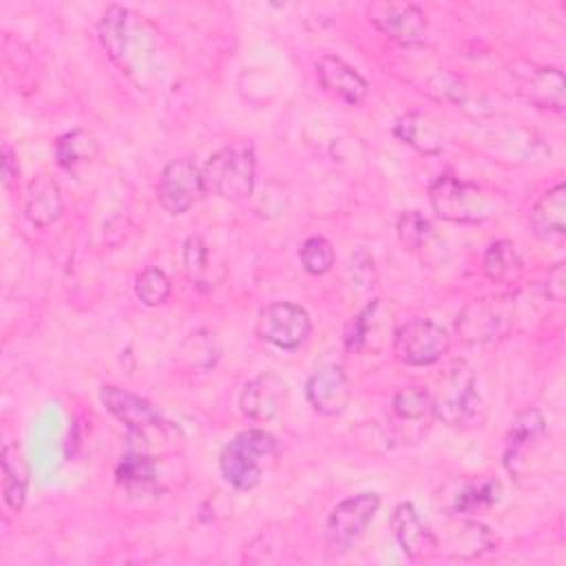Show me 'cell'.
Masks as SVG:
<instances>
[{"label": "cell", "instance_id": "cell-1", "mask_svg": "<svg viewBox=\"0 0 566 566\" xmlns=\"http://www.w3.org/2000/svg\"><path fill=\"white\" fill-rule=\"evenodd\" d=\"M97 35L108 57L137 84L146 86L153 75L157 42L155 31L135 11L111 4L99 24Z\"/></svg>", "mask_w": 566, "mask_h": 566}, {"label": "cell", "instance_id": "cell-2", "mask_svg": "<svg viewBox=\"0 0 566 566\" xmlns=\"http://www.w3.org/2000/svg\"><path fill=\"white\" fill-rule=\"evenodd\" d=\"M276 438L263 429H245L223 444L219 453V469L223 480L239 489L250 491L261 484L265 467L276 458Z\"/></svg>", "mask_w": 566, "mask_h": 566}, {"label": "cell", "instance_id": "cell-3", "mask_svg": "<svg viewBox=\"0 0 566 566\" xmlns=\"http://www.w3.org/2000/svg\"><path fill=\"white\" fill-rule=\"evenodd\" d=\"M206 192L228 201L252 195L256 181V155L250 142H232L208 157L201 168Z\"/></svg>", "mask_w": 566, "mask_h": 566}, {"label": "cell", "instance_id": "cell-4", "mask_svg": "<svg viewBox=\"0 0 566 566\" xmlns=\"http://www.w3.org/2000/svg\"><path fill=\"white\" fill-rule=\"evenodd\" d=\"M429 201L433 212L451 223H482L495 214V203L482 188L453 175L433 179Z\"/></svg>", "mask_w": 566, "mask_h": 566}, {"label": "cell", "instance_id": "cell-5", "mask_svg": "<svg viewBox=\"0 0 566 566\" xmlns=\"http://www.w3.org/2000/svg\"><path fill=\"white\" fill-rule=\"evenodd\" d=\"M433 398V416L447 427H471L482 420V398L475 387V376L464 363H453L440 380Z\"/></svg>", "mask_w": 566, "mask_h": 566}, {"label": "cell", "instance_id": "cell-6", "mask_svg": "<svg viewBox=\"0 0 566 566\" xmlns=\"http://www.w3.org/2000/svg\"><path fill=\"white\" fill-rule=\"evenodd\" d=\"M449 352L447 329L431 318H411L396 329L394 356L409 367H427Z\"/></svg>", "mask_w": 566, "mask_h": 566}, {"label": "cell", "instance_id": "cell-7", "mask_svg": "<svg viewBox=\"0 0 566 566\" xmlns=\"http://www.w3.org/2000/svg\"><path fill=\"white\" fill-rule=\"evenodd\" d=\"M378 509H380V495L374 491L356 493V495L340 500L332 509L327 524H325L327 544L334 551L352 548L367 533Z\"/></svg>", "mask_w": 566, "mask_h": 566}, {"label": "cell", "instance_id": "cell-8", "mask_svg": "<svg viewBox=\"0 0 566 566\" xmlns=\"http://www.w3.org/2000/svg\"><path fill=\"white\" fill-rule=\"evenodd\" d=\"M256 329L263 340L279 349H298L312 334L310 314L292 301H274L261 307Z\"/></svg>", "mask_w": 566, "mask_h": 566}, {"label": "cell", "instance_id": "cell-9", "mask_svg": "<svg viewBox=\"0 0 566 566\" xmlns=\"http://www.w3.org/2000/svg\"><path fill=\"white\" fill-rule=\"evenodd\" d=\"M511 82L526 102H531L537 108L564 111V95H566V80L559 69L553 66H537L528 62H513L509 66Z\"/></svg>", "mask_w": 566, "mask_h": 566}, {"label": "cell", "instance_id": "cell-10", "mask_svg": "<svg viewBox=\"0 0 566 566\" xmlns=\"http://www.w3.org/2000/svg\"><path fill=\"white\" fill-rule=\"evenodd\" d=\"M206 192L201 168L192 159H172L157 181V199L168 214L188 212Z\"/></svg>", "mask_w": 566, "mask_h": 566}, {"label": "cell", "instance_id": "cell-11", "mask_svg": "<svg viewBox=\"0 0 566 566\" xmlns=\"http://www.w3.org/2000/svg\"><path fill=\"white\" fill-rule=\"evenodd\" d=\"M367 15L382 35L398 44H416L427 33V15L411 2H374Z\"/></svg>", "mask_w": 566, "mask_h": 566}, {"label": "cell", "instance_id": "cell-12", "mask_svg": "<svg viewBox=\"0 0 566 566\" xmlns=\"http://www.w3.org/2000/svg\"><path fill=\"white\" fill-rule=\"evenodd\" d=\"M102 405L122 422L128 427L130 433H148L153 429H161L166 422L161 413L142 396L126 391L117 385H104L99 389Z\"/></svg>", "mask_w": 566, "mask_h": 566}, {"label": "cell", "instance_id": "cell-13", "mask_svg": "<svg viewBox=\"0 0 566 566\" xmlns=\"http://www.w3.org/2000/svg\"><path fill=\"white\" fill-rule=\"evenodd\" d=\"M287 398V385L274 371H263L245 382L239 407L241 413L254 422L274 420Z\"/></svg>", "mask_w": 566, "mask_h": 566}, {"label": "cell", "instance_id": "cell-14", "mask_svg": "<svg viewBox=\"0 0 566 566\" xmlns=\"http://www.w3.org/2000/svg\"><path fill=\"white\" fill-rule=\"evenodd\" d=\"M305 396L314 411L323 416H338L352 398V387L340 365H325L316 369L305 382Z\"/></svg>", "mask_w": 566, "mask_h": 566}, {"label": "cell", "instance_id": "cell-15", "mask_svg": "<svg viewBox=\"0 0 566 566\" xmlns=\"http://www.w3.org/2000/svg\"><path fill=\"white\" fill-rule=\"evenodd\" d=\"M316 80L329 95H334L336 99H340L349 106L363 104L369 93L367 80L338 55L318 57Z\"/></svg>", "mask_w": 566, "mask_h": 566}, {"label": "cell", "instance_id": "cell-16", "mask_svg": "<svg viewBox=\"0 0 566 566\" xmlns=\"http://www.w3.org/2000/svg\"><path fill=\"white\" fill-rule=\"evenodd\" d=\"M391 531L402 548V553L411 559H427L438 551V537L433 531L420 520L416 506L411 502H400L391 513Z\"/></svg>", "mask_w": 566, "mask_h": 566}, {"label": "cell", "instance_id": "cell-17", "mask_svg": "<svg viewBox=\"0 0 566 566\" xmlns=\"http://www.w3.org/2000/svg\"><path fill=\"white\" fill-rule=\"evenodd\" d=\"M546 433V420L539 409H526L517 413V418L511 422L506 442H504V467L511 475L520 473V464L524 462L531 447L537 444Z\"/></svg>", "mask_w": 566, "mask_h": 566}, {"label": "cell", "instance_id": "cell-18", "mask_svg": "<svg viewBox=\"0 0 566 566\" xmlns=\"http://www.w3.org/2000/svg\"><path fill=\"white\" fill-rule=\"evenodd\" d=\"M64 210L60 184L51 175H38L24 190V214L38 228L53 226Z\"/></svg>", "mask_w": 566, "mask_h": 566}, {"label": "cell", "instance_id": "cell-19", "mask_svg": "<svg viewBox=\"0 0 566 566\" xmlns=\"http://www.w3.org/2000/svg\"><path fill=\"white\" fill-rule=\"evenodd\" d=\"M528 223L533 232L544 239H559L566 234V186L564 181L548 188L531 210Z\"/></svg>", "mask_w": 566, "mask_h": 566}, {"label": "cell", "instance_id": "cell-20", "mask_svg": "<svg viewBox=\"0 0 566 566\" xmlns=\"http://www.w3.org/2000/svg\"><path fill=\"white\" fill-rule=\"evenodd\" d=\"M394 135L402 144L411 146L416 153L427 155V157L440 155L444 148L440 128L427 113H420V111H409V113L400 115L394 124Z\"/></svg>", "mask_w": 566, "mask_h": 566}, {"label": "cell", "instance_id": "cell-21", "mask_svg": "<svg viewBox=\"0 0 566 566\" xmlns=\"http://www.w3.org/2000/svg\"><path fill=\"white\" fill-rule=\"evenodd\" d=\"M2 462V491L4 502L11 511H22L27 502V486H29V469L27 460L15 442H7L0 453Z\"/></svg>", "mask_w": 566, "mask_h": 566}, {"label": "cell", "instance_id": "cell-22", "mask_svg": "<svg viewBox=\"0 0 566 566\" xmlns=\"http://www.w3.org/2000/svg\"><path fill=\"white\" fill-rule=\"evenodd\" d=\"M115 478L130 493L150 491L157 486V478H159L157 462H155V458H150L142 451L126 453L115 469Z\"/></svg>", "mask_w": 566, "mask_h": 566}, {"label": "cell", "instance_id": "cell-23", "mask_svg": "<svg viewBox=\"0 0 566 566\" xmlns=\"http://www.w3.org/2000/svg\"><path fill=\"white\" fill-rule=\"evenodd\" d=\"M482 268L484 274L493 281V283H515L522 272H524V263L515 250V245L511 241H493L482 259Z\"/></svg>", "mask_w": 566, "mask_h": 566}, {"label": "cell", "instance_id": "cell-24", "mask_svg": "<svg viewBox=\"0 0 566 566\" xmlns=\"http://www.w3.org/2000/svg\"><path fill=\"white\" fill-rule=\"evenodd\" d=\"M97 155H99V144L95 135L82 128L64 133L55 144V157L64 170H75L84 164H91Z\"/></svg>", "mask_w": 566, "mask_h": 566}, {"label": "cell", "instance_id": "cell-25", "mask_svg": "<svg viewBox=\"0 0 566 566\" xmlns=\"http://www.w3.org/2000/svg\"><path fill=\"white\" fill-rule=\"evenodd\" d=\"M502 486L493 478H480L473 482H467L453 500V509L458 513H480L489 506H493L500 500Z\"/></svg>", "mask_w": 566, "mask_h": 566}, {"label": "cell", "instance_id": "cell-26", "mask_svg": "<svg viewBox=\"0 0 566 566\" xmlns=\"http://www.w3.org/2000/svg\"><path fill=\"white\" fill-rule=\"evenodd\" d=\"M391 411L402 422H420L433 416V398L420 387H405L394 396Z\"/></svg>", "mask_w": 566, "mask_h": 566}, {"label": "cell", "instance_id": "cell-27", "mask_svg": "<svg viewBox=\"0 0 566 566\" xmlns=\"http://www.w3.org/2000/svg\"><path fill=\"white\" fill-rule=\"evenodd\" d=\"M298 259L307 274L321 276V274H327L334 265V248L325 237L314 234L301 243Z\"/></svg>", "mask_w": 566, "mask_h": 566}, {"label": "cell", "instance_id": "cell-28", "mask_svg": "<svg viewBox=\"0 0 566 566\" xmlns=\"http://www.w3.org/2000/svg\"><path fill=\"white\" fill-rule=\"evenodd\" d=\"M396 232H398L400 243H402L407 250H418V248L427 245L429 239L433 237V226H431V221H429L422 212H418V210H405V212L398 217Z\"/></svg>", "mask_w": 566, "mask_h": 566}, {"label": "cell", "instance_id": "cell-29", "mask_svg": "<svg viewBox=\"0 0 566 566\" xmlns=\"http://www.w3.org/2000/svg\"><path fill=\"white\" fill-rule=\"evenodd\" d=\"M135 294L144 305L157 307L170 296V279L159 268H146L135 279Z\"/></svg>", "mask_w": 566, "mask_h": 566}, {"label": "cell", "instance_id": "cell-30", "mask_svg": "<svg viewBox=\"0 0 566 566\" xmlns=\"http://www.w3.org/2000/svg\"><path fill=\"white\" fill-rule=\"evenodd\" d=\"M181 261H184V270L190 276V281L199 283L208 270V245H206L203 237L192 234L186 239Z\"/></svg>", "mask_w": 566, "mask_h": 566}, {"label": "cell", "instance_id": "cell-31", "mask_svg": "<svg viewBox=\"0 0 566 566\" xmlns=\"http://www.w3.org/2000/svg\"><path fill=\"white\" fill-rule=\"evenodd\" d=\"M378 305H380L378 301H371V303L365 305V307L354 316V321L349 323V327H347V332H345V345H347L349 349H358V347L363 345V340L367 338V332H369V325H371V318H374Z\"/></svg>", "mask_w": 566, "mask_h": 566}, {"label": "cell", "instance_id": "cell-32", "mask_svg": "<svg viewBox=\"0 0 566 566\" xmlns=\"http://www.w3.org/2000/svg\"><path fill=\"white\" fill-rule=\"evenodd\" d=\"M186 347H192L195 365H201V367L214 365V360H217V356H219L217 338H214V334H208V332L190 334V338L186 340Z\"/></svg>", "mask_w": 566, "mask_h": 566}, {"label": "cell", "instance_id": "cell-33", "mask_svg": "<svg viewBox=\"0 0 566 566\" xmlns=\"http://www.w3.org/2000/svg\"><path fill=\"white\" fill-rule=\"evenodd\" d=\"M0 166H2V184H4V188H13V184L20 177V166H18V155L13 153V148L9 144L2 146Z\"/></svg>", "mask_w": 566, "mask_h": 566}, {"label": "cell", "instance_id": "cell-34", "mask_svg": "<svg viewBox=\"0 0 566 566\" xmlns=\"http://www.w3.org/2000/svg\"><path fill=\"white\" fill-rule=\"evenodd\" d=\"M546 294L557 303L564 301V296H566V268H564V263H555V268L548 272Z\"/></svg>", "mask_w": 566, "mask_h": 566}]
</instances>
